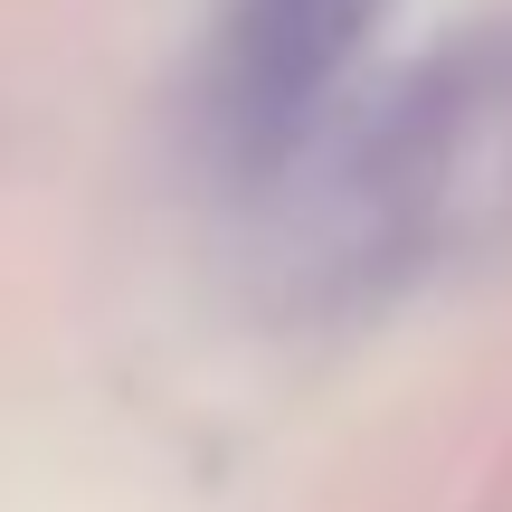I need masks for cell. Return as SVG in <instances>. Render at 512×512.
Returning <instances> with one entry per match:
<instances>
[{
	"label": "cell",
	"instance_id": "cell-1",
	"mask_svg": "<svg viewBox=\"0 0 512 512\" xmlns=\"http://www.w3.org/2000/svg\"><path fill=\"white\" fill-rule=\"evenodd\" d=\"M512 228V10L446 38L389 86L323 200L313 275L332 294H389Z\"/></svg>",
	"mask_w": 512,
	"mask_h": 512
},
{
	"label": "cell",
	"instance_id": "cell-2",
	"mask_svg": "<svg viewBox=\"0 0 512 512\" xmlns=\"http://www.w3.org/2000/svg\"><path fill=\"white\" fill-rule=\"evenodd\" d=\"M380 10L389 0H228L219 38H209V133L228 162L238 171L285 162L342 95Z\"/></svg>",
	"mask_w": 512,
	"mask_h": 512
}]
</instances>
